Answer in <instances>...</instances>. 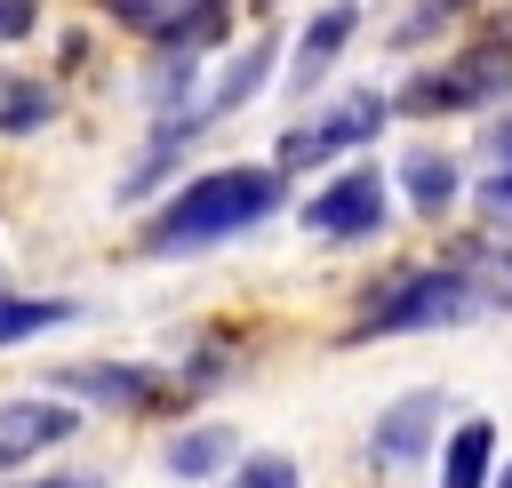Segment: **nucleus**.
Segmentation results:
<instances>
[{"mask_svg": "<svg viewBox=\"0 0 512 488\" xmlns=\"http://www.w3.org/2000/svg\"><path fill=\"white\" fill-rule=\"evenodd\" d=\"M288 176L280 168H256V160H232V168H200L184 176V192H168V208L144 224V256H192V248H216V240H240L248 224H264L280 208Z\"/></svg>", "mask_w": 512, "mask_h": 488, "instance_id": "obj_1", "label": "nucleus"}, {"mask_svg": "<svg viewBox=\"0 0 512 488\" xmlns=\"http://www.w3.org/2000/svg\"><path fill=\"white\" fill-rule=\"evenodd\" d=\"M496 288H480L472 272H400L392 288L368 296V312L352 320V336H416V328H456L488 304Z\"/></svg>", "mask_w": 512, "mask_h": 488, "instance_id": "obj_2", "label": "nucleus"}, {"mask_svg": "<svg viewBox=\"0 0 512 488\" xmlns=\"http://www.w3.org/2000/svg\"><path fill=\"white\" fill-rule=\"evenodd\" d=\"M504 88H512V40H472V48H456L448 64L416 72V80L392 96V112H408V120H432V112H480V104H496Z\"/></svg>", "mask_w": 512, "mask_h": 488, "instance_id": "obj_3", "label": "nucleus"}, {"mask_svg": "<svg viewBox=\"0 0 512 488\" xmlns=\"http://www.w3.org/2000/svg\"><path fill=\"white\" fill-rule=\"evenodd\" d=\"M384 208H392V192H384V168L376 160H352L344 176H328L312 200H304V232L312 240H376L384 232Z\"/></svg>", "mask_w": 512, "mask_h": 488, "instance_id": "obj_4", "label": "nucleus"}, {"mask_svg": "<svg viewBox=\"0 0 512 488\" xmlns=\"http://www.w3.org/2000/svg\"><path fill=\"white\" fill-rule=\"evenodd\" d=\"M392 120V96H376V88H352L344 104H328L320 120H304V128H288L280 136V160L272 168H312V160H336V152H352V144H368L376 128Z\"/></svg>", "mask_w": 512, "mask_h": 488, "instance_id": "obj_5", "label": "nucleus"}, {"mask_svg": "<svg viewBox=\"0 0 512 488\" xmlns=\"http://www.w3.org/2000/svg\"><path fill=\"white\" fill-rule=\"evenodd\" d=\"M72 432H80V408H72L64 392H24V400H0V472H16V464H32V456L64 448Z\"/></svg>", "mask_w": 512, "mask_h": 488, "instance_id": "obj_6", "label": "nucleus"}, {"mask_svg": "<svg viewBox=\"0 0 512 488\" xmlns=\"http://www.w3.org/2000/svg\"><path fill=\"white\" fill-rule=\"evenodd\" d=\"M48 392L96 400V408H152L160 400V368H144V360H80V368H48Z\"/></svg>", "mask_w": 512, "mask_h": 488, "instance_id": "obj_7", "label": "nucleus"}, {"mask_svg": "<svg viewBox=\"0 0 512 488\" xmlns=\"http://www.w3.org/2000/svg\"><path fill=\"white\" fill-rule=\"evenodd\" d=\"M360 32V0H328L304 32H296V56H288V88H312L336 56H344V40Z\"/></svg>", "mask_w": 512, "mask_h": 488, "instance_id": "obj_8", "label": "nucleus"}, {"mask_svg": "<svg viewBox=\"0 0 512 488\" xmlns=\"http://www.w3.org/2000/svg\"><path fill=\"white\" fill-rule=\"evenodd\" d=\"M432 432H440V392H408V400H392L384 416H376V464H416L424 448H432Z\"/></svg>", "mask_w": 512, "mask_h": 488, "instance_id": "obj_9", "label": "nucleus"}, {"mask_svg": "<svg viewBox=\"0 0 512 488\" xmlns=\"http://www.w3.org/2000/svg\"><path fill=\"white\" fill-rule=\"evenodd\" d=\"M80 312H88L80 296H16V288H0V352L8 344H32L48 328H72Z\"/></svg>", "mask_w": 512, "mask_h": 488, "instance_id": "obj_10", "label": "nucleus"}, {"mask_svg": "<svg viewBox=\"0 0 512 488\" xmlns=\"http://www.w3.org/2000/svg\"><path fill=\"white\" fill-rule=\"evenodd\" d=\"M40 128H56V80L0 72V136H40Z\"/></svg>", "mask_w": 512, "mask_h": 488, "instance_id": "obj_11", "label": "nucleus"}, {"mask_svg": "<svg viewBox=\"0 0 512 488\" xmlns=\"http://www.w3.org/2000/svg\"><path fill=\"white\" fill-rule=\"evenodd\" d=\"M488 464H496V424H488V416H464V424L448 432L440 488H488Z\"/></svg>", "mask_w": 512, "mask_h": 488, "instance_id": "obj_12", "label": "nucleus"}, {"mask_svg": "<svg viewBox=\"0 0 512 488\" xmlns=\"http://www.w3.org/2000/svg\"><path fill=\"white\" fill-rule=\"evenodd\" d=\"M240 456V440L224 432V424H192V432H176L168 448H160V464L176 472V480H208V472H224Z\"/></svg>", "mask_w": 512, "mask_h": 488, "instance_id": "obj_13", "label": "nucleus"}, {"mask_svg": "<svg viewBox=\"0 0 512 488\" xmlns=\"http://www.w3.org/2000/svg\"><path fill=\"white\" fill-rule=\"evenodd\" d=\"M480 216L512 232V112L488 128V176H480Z\"/></svg>", "mask_w": 512, "mask_h": 488, "instance_id": "obj_14", "label": "nucleus"}, {"mask_svg": "<svg viewBox=\"0 0 512 488\" xmlns=\"http://www.w3.org/2000/svg\"><path fill=\"white\" fill-rule=\"evenodd\" d=\"M400 184H408L416 216H440V208L456 200V160H448V152H408V160H400Z\"/></svg>", "mask_w": 512, "mask_h": 488, "instance_id": "obj_15", "label": "nucleus"}, {"mask_svg": "<svg viewBox=\"0 0 512 488\" xmlns=\"http://www.w3.org/2000/svg\"><path fill=\"white\" fill-rule=\"evenodd\" d=\"M96 8H104L120 32H136V40H160V32L184 16V0H96Z\"/></svg>", "mask_w": 512, "mask_h": 488, "instance_id": "obj_16", "label": "nucleus"}, {"mask_svg": "<svg viewBox=\"0 0 512 488\" xmlns=\"http://www.w3.org/2000/svg\"><path fill=\"white\" fill-rule=\"evenodd\" d=\"M232 488H296V464H288V456H248Z\"/></svg>", "mask_w": 512, "mask_h": 488, "instance_id": "obj_17", "label": "nucleus"}, {"mask_svg": "<svg viewBox=\"0 0 512 488\" xmlns=\"http://www.w3.org/2000/svg\"><path fill=\"white\" fill-rule=\"evenodd\" d=\"M32 32H40V0H0V48H16Z\"/></svg>", "mask_w": 512, "mask_h": 488, "instance_id": "obj_18", "label": "nucleus"}, {"mask_svg": "<svg viewBox=\"0 0 512 488\" xmlns=\"http://www.w3.org/2000/svg\"><path fill=\"white\" fill-rule=\"evenodd\" d=\"M456 8H464V0H416V16H408V32H400V40L432 32V24H440V16H456Z\"/></svg>", "mask_w": 512, "mask_h": 488, "instance_id": "obj_19", "label": "nucleus"}, {"mask_svg": "<svg viewBox=\"0 0 512 488\" xmlns=\"http://www.w3.org/2000/svg\"><path fill=\"white\" fill-rule=\"evenodd\" d=\"M32 488H104L96 472H64V480H32Z\"/></svg>", "mask_w": 512, "mask_h": 488, "instance_id": "obj_20", "label": "nucleus"}, {"mask_svg": "<svg viewBox=\"0 0 512 488\" xmlns=\"http://www.w3.org/2000/svg\"><path fill=\"white\" fill-rule=\"evenodd\" d=\"M496 488H512V464H504V480H496Z\"/></svg>", "mask_w": 512, "mask_h": 488, "instance_id": "obj_21", "label": "nucleus"}]
</instances>
